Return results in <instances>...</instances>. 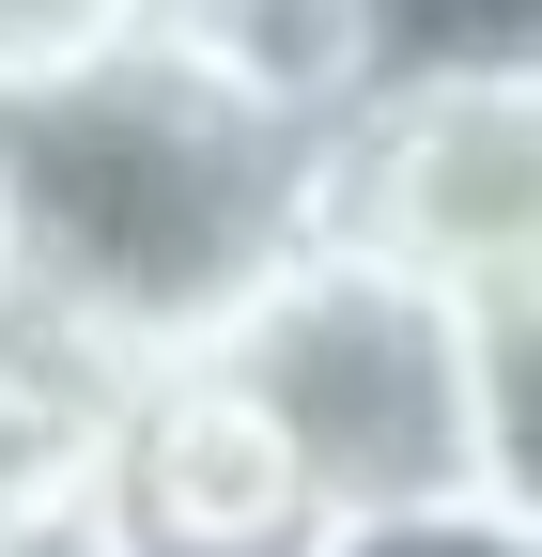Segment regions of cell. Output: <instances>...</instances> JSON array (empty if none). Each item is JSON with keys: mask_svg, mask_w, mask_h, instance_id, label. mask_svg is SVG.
Instances as JSON below:
<instances>
[{"mask_svg": "<svg viewBox=\"0 0 542 557\" xmlns=\"http://www.w3.org/2000/svg\"><path fill=\"white\" fill-rule=\"evenodd\" d=\"M542 94V0H357V94Z\"/></svg>", "mask_w": 542, "mask_h": 557, "instance_id": "8992f818", "label": "cell"}, {"mask_svg": "<svg viewBox=\"0 0 542 557\" xmlns=\"http://www.w3.org/2000/svg\"><path fill=\"white\" fill-rule=\"evenodd\" d=\"M310 557H542L512 511H481V496H434V511H342Z\"/></svg>", "mask_w": 542, "mask_h": 557, "instance_id": "ba28073f", "label": "cell"}, {"mask_svg": "<svg viewBox=\"0 0 542 557\" xmlns=\"http://www.w3.org/2000/svg\"><path fill=\"white\" fill-rule=\"evenodd\" d=\"M124 32H140V0H0V94L78 78V62H109Z\"/></svg>", "mask_w": 542, "mask_h": 557, "instance_id": "9c48e42d", "label": "cell"}, {"mask_svg": "<svg viewBox=\"0 0 542 557\" xmlns=\"http://www.w3.org/2000/svg\"><path fill=\"white\" fill-rule=\"evenodd\" d=\"M310 233H342L449 310L542 295V94H357L310 139Z\"/></svg>", "mask_w": 542, "mask_h": 557, "instance_id": "3957f363", "label": "cell"}, {"mask_svg": "<svg viewBox=\"0 0 542 557\" xmlns=\"http://www.w3.org/2000/svg\"><path fill=\"white\" fill-rule=\"evenodd\" d=\"M310 139L325 124L233 78L109 47L78 78L0 94V263L109 357H186L310 233Z\"/></svg>", "mask_w": 542, "mask_h": 557, "instance_id": "6da1fadb", "label": "cell"}, {"mask_svg": "<svg viewBox=\"0 0 542 557\" xmlns=\"http://www.w3.org/2000/svg\"><path fill=\"white\" fill-rule=\"evenodd\" d=\"M0 557H124L94 511H0Z\"/></svg>", "mask_w": 542, "mask_h": 557, "instance_id": "30bf717a", "label": "cell"}, {"mask_svg": "<svg viewBox=\"0 0 542 557\" xmlns=\"http://www.w3.org/2000/svg\"><path fill=\"white\" fill-rule=\"evenodd\" d=\"M0 295H16V263H0Z\"/></svg>", "mask_w": 542, "mask_h": 557, "instance_id": "8fae6325", "label": "cell"}, {"mask_svg": "<svg viewBox=\"0 0 542 557\" xmlns=\"http://www.w3.org/2000/svg\"><path fill=\"white\" fill-rule=\"evenodd\" d=\"M124 47L186 62V78H233V94L295 109V124L357 109V0H140Z\"/></svg>", "mask_w": 542, "mask_h": 557, "instance_id": "5b68a950", "label": "cell"}, {"mask_svg": "<svg viewBox=\"0 0 542 557\" xmlns=\"http://www.w3.org/2000/svg\"><path fill=\"white\" fill-rule=\"evenodd\" d=\"M201 357L280 418V449L310 465L325 527L481 496V310H449L434 278H403V263H372L342 233H295L233 295V325Z\"/></svg>", "mask_w": 542, "mask_h": 557, "instance_id": "7a4b0ae2", "label": "cell"}, {"mask_svg": "<svg viewBox=\"0 0 542 557\" xmlns=\"http://www.w3.org/2000/svg\"><path fill=\"white\" fill-rule=\"evenodd\" d=\"M78 511H94L124 557H310V542H325L310 465L280 449V418L201 357V341L124 372V418H109Z\"/></svg>", "mask_w": 542, "mask_h": 557, "instance_id": "277c9868", "label": "cell"}, {"mask_svg": "<svg viewBox=\"0 0 542 557\" xmlns=\"http://www.w3.org/2000/svg\"><path fill=\"white\" fill-rule=\"evenodd\" d=\"M481 511L542 542V295L481 310Z\"/></svg>", "mask_w": 542, "mask_h": 557, "instance_id": "52a82bcc", "label": "cell"}]
</instances>
